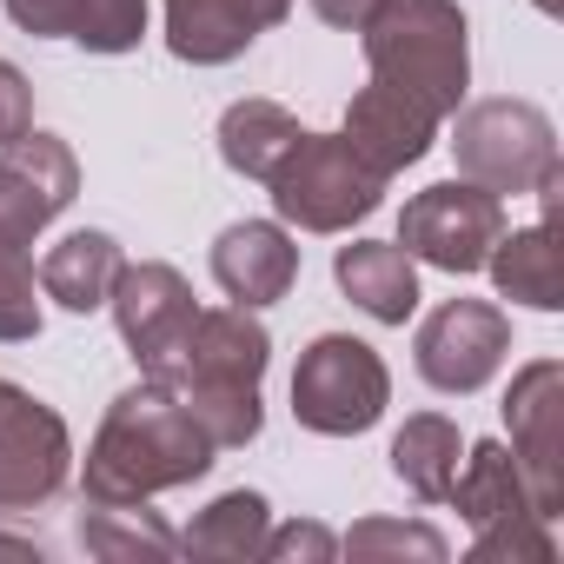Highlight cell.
<instances>
[{"label": "cell", "instance_id": "6da1fadb", "mask_svg": "<svg viewBox=\"0 0 564 564\" xmlns=\"http://www.w3.org/2000/svg\"><path fill=\"white\" fill-rule=\"evenodd\" d=\"M213 438L206 425L180 405L173 386L160 379H140L127 386L94 445H87V478H80V498L87 505H127V498H160V491H180L193 478L213 471Z\"/></svg>", "mask_w": 564, "mask_h": 564}, {"label": "cell", "instance_id": "7a4b0ae2", "mask_svg": "<svg viewBox=\"0 0 564 564\" xmlns=\"http://www.w3.org/2000/svg\"><path fill=\"white\" fill-rule=\"evenodd\" d=\"M265 366H272V333L246 306H226V313H199L193 319V339L160 372V386H173L180 405L206 425V438L219 452H232V445H252L259 425H265V405H259Z\"/></svg>", "mask_w": 564, "mask_h": 564}, {"label": "cell", "instance_id": "3957f363", "mask_svg": "<svg viewBox=\"0 0 564 564\" xmlns=\"http://www.w3.org/2000/svg\"><path fill=\"white\" fill-rule=\"evenodd\" d=\"M359 34H366L372 80L412 94L438 120L465 107V87H471V34H465L458 0H386V8Z\"/></svg>", "mask_w": 564, "mask_h": 564}, {"label": "cell", "instance_id": "277c9868", "mask_svg": "<svg viewBox=\"0 0 564 564\" xmlns=\"http://www.w3.org/2000/svg\"><path fill=\"white\" fill-rule=\"evenodd\" d=\"M392 372L352 333H319L293 366V419L319 438H359L386 419Z\"/></svg>", "mask_w": 564, "mask_h": 564}, {"label": "cell", "instance_id": "5b68a950", "mask_svg": "<svg viewBox=\"0 0 564 564\" xmlns=\"http://www.w3.org/2000/svg\"><path fill=\"white\" fill-rule=\"evenodd\" d=\"M265 186H272L279 226H300V232H346V226L372 219L386 199V180L339 133H306Z\"/></svg>", "mask_w": 564, "mask_h": 564}, {"label": "cell", "instance_id": "8992f818", "mask_svg": "<svg viewBox=\"0 0 564 564\" xmlns=\"http://www.w3.org/2000/svg\"><path fill=\"white\" fill-rule=\"evenodd\" d=\"M452 160H458V180H471L498 199L538 193L557 173V127L531 100H478L458 113Z\"/></svg>", "mask_w": 564, "mask_h": 564}, {"label": "cell", "instance_id": "52a82bcc", "mask_svg": "<svg viewBox=\"0 0 564 564\" xmlns=\"http://www.w3.org/2000/svg\"><path fill=\"white\" fill-rule=\"evenodd\" d=\"M74 478V438L54 405H41L28 386L0 379V511H41Z\"/></svg>", "mask_w": 564, "mask_h": 564}, {"label": "cell", "instance_id": "ba28073f", "mask_svg": "<svg viewBox=\"0 0 564 564\" xmlns=\"http://www.w3.org/2000/svg\"><path fill=\"white\" fill-rule=\"evenodd\" d=\"M505 232V199L471 186V180H445V186H425L405 199L399 213V246L438 272H485L491 246Z\"/></svg>", "mask_w": 564, "mask_h": 564}, {"label": "cell", "instance_id": "9c48e42d", "mask_svg": "<svg viewBox=\"0 0 564 564\" xmlns=\"http://www.w3.org/2000/svg\"><path fill=\"white\" fill-rule=\"evenodd\" d=\"M80 199V160L54 133H21L0 147V246H34Z\"/></svg>", "mask_w": 564, "mask_h": 564}, {"label": "cell", "instance_id": "30bf717a", "mask_svg": "<svg viewBox=\"0 0 564 564\" xmlns=\"http://www.w3.org/2000/svg\"><path fill=\"white\" fill-rule=\"evenodd\" d=\"M505 352H511V319L491 300H445L419 326V339H412L419 379L432 392H452V399L491 386V372L505 366Z\"/></svg>", "mask_w": 564, "mask_h": 564}, {"label": "cell", "instance_id": "8fae6325", "mask_svg": "<svg viewBox=\"0 0 564 564\" xmlns=\"http://www.w3.org/2000/svg\"><path fill=\"white\" fill-rule=\"evenodd\" d=\"M107 306H113V326H120V339H127V352H133V366H140L147 379H160V372L186 352L193 319H199L193 286H186L173 265H160V259L120 265Z\"/></svg>", "mask_w": 564, "mask_h": 564}, {"label": "cell", "instance_id": "7c38bea8", "mask_svg": "<svg viewBox=\"0 0 564 564\" xmlns=\"http://www.w3.org/2000/svg\"><path fill=\"white\" fill-rule=\"evenodd\" d=\"M505 425H511V458L524 471V491H531V511L551 524L557 505H564V366L557 359H531L511 392H505Z\"/></svg>", "mask_w": 564, "mask_h": 564}, {"label": "cell", "instance_id": "4fadbf2b", "mask_svg": "<svg viewBox=\"0 0 564 564\" xmlns=\"http://www.w3.org/2000/svg\"><path fill=\"white\" fill-rule=\"evenodd\" d=\"M339 140H346L379 180H392V173H405V166H419V160L432 153V140H438V113L419 107L412 94L372 80V87L352 94V107H346V133H339Z\"/></svg>", "mask_w": 564, "mask_h": 564}, {"label": "cell", "instance_id": "5bb4252c", "mask_svg": "<svg viewBox=\"0 0 564 564\" xmlns=\"http://www.w3.org/2000/svg\"><path fill=\"white\" fill-rule=\"evenodd\" d=\"M213 279H219V293L232 306L259 313V306L293 293L300 246H293V232L279 226V219H239V226H226L213 239Z\"/></svg>", "mask_w": 564, "mask_h": 564}, {"label": "cell", "instance_id": "9a60e30c", "mask_svg": "<svg viewBox=\"0 0 564 564\" xmlns=\"http://www.w3.org/2000/svg\"><path fill=\"white\" fill-rule=\"evenodd\" d=\"M286 14L293 0H166V47L193 67H226Z\"/></svg>", "mask_w": 564, "mask_h": 564}, {"label": "cell", "instance_id": "2e32d148", "mask_svg": "<svg viewBox=\"0 0 564 564\" xmlns=\"http://www.w3.org/2000/svg\"><path fill=\"white\" fill-rule=\"evenodd\" d=\"M21 34L74 41L87 54H133L147 34V0H0Z\"/></svg>", "mask_w": 564, "mask_h": 564}, {"label": "cell", "instance_id": "e0dca14e", "mask_svg": "<svg viewBox=\"0 0 564 564\" xmlns=\"http://www.w3.org/2000/svg\"><path fill=\"white\" fill-rule=\"evenodd\" d=\"M333 279H339V293L379 326H405L419 313V259L399 239H352V246H339Z\"/></svg>", "mask_w": 564, "mask_h": 564}, {"label": "cell", "instance_id": "ac0fdd59", "mask_svg": "<svg viewBox=\"0 0 564 564\" xmlns=\"http://www.w3.org/2000/svg\"><path fill=\"white\" fill-rule=\"evenodd\" d=\"M127 252L113 232H67L47 259H41V293L67 313H100L113 300V279H120Z\"/></svg>", "mask_w": 564, "mask_h": 564}, {"label": "cell", "instance_id": "d6986e66", "mask_svg": "<svg viewBox=\"0 0 564 564\" xmlns=\"http://www.w3.org/2000/svg\"><path fill=\"white\" fill-rule=\"evenodd\" d=\"M445 498L458 505V518L471 531H485L498 518H538L531 511V491H524V471H518L511 445H498V438H485V445L465 452V465H458V478H452Z\"/></svg>", "mask_w": 564, "mask_h": 564}, {"label": "cell", "instance_id": "ffe728a7", "mask_svg": "<svg viewBox=\"0 0 564 564\" xmlns=\"http://www.w3.org/2000/svg\"><path fill=\"white\" fill-rule=\"evenodd\" d=\"M300 140H306V127L279 100H232L219 120V160L246 180H272Z\"/></svg>", "mask_w": 564, "mask_h": 564}, {"label": "cell", "instance_id": "44dd1931", "mask_svg": "<svg viewBox=\"0 0 564 564\" xmlns=\"http://www.w3.org/2000/svg\"><path fill=\"white\" fill-rule=\"evenodd\" d=\"M485 272H491V286H498L505 300H518V306H531V313H557V306H564V286H557L551 213H544V226H524V232H498V246H491Z\"/></svg>", "mask_w": 564, "mask_h": 564}, {"label": "cell", "instance_id": "7402d4cb", "mask_svg": "<svg viewBox=\"0 0 564 564\" xmlns=\"http://www.w3.org/2000/svg\"><path fill=\"white\" fill-rule=\"evenodd\" d=\"M458 458H465V438H458V425H452L445 412H419V419H405L399 438H392V478H399L419 505H438V498L452 491Z\"/></svg>", "mask_w": 564, "mask_h": 564}, {"label": "cell", "instance_id": "603a6c76", "mask_svg": "<svg viewBox=\"0 0 564 564\" xmlns=\"http://www.w3.org/2000/svg\"><path fill=\"white\" fill-rule=\"evenodd\" d=\"M80 544L94 557H173L180 531L160 511H147V498H127V505H87L80 511Z\"/></svg>", "mask_w": 564, "mask_h": 564}, {"label": "cell", "instance_id": "cb8c5ba5", "mask_svg": "<svg viewBox=\"0 0 564 564\" xmlns=\"http://www.w3.org/2000/svg\"><path fill=\"white\" fill-rule=\"evenodd\" d=\"M265 524H272V505L259 491H226L180 531V551L186 557H259Z\"/></svg>", "mask_w": 564, "mask_h": 564}, {"label": "cell", "instance_id": "d4e9b609", "mask_svg": "<svg viewBox=\"0 0 564 564\" xmlns=\"http://www.w3.org/2000/svg\"><path fill=\"white\" fill-rule=\"evenodd\" d=\"M339 551L359 557V564H399V557H412V564H445V538H438L432 524H419V518H366V524H352V531L339 538Z\"/></svg>", "mask_w": 564, "mask_h": 564}, {"label": "cell", "instance_id": "484cf974", "mask_svg": "<svg viewBox=\"0 0 564 564\" xmlns=\"http://www.w3.org/2000/svg\"><path fill=\"white\" fill-rule=\"evenodd\" d=\"M41 339V300H34V259L28 246H0V346Z\"/></svg>", "mask_w": 564, "mask_h": 564}, {"label": "cell", "instance_id": "4316f807", "mask_svg": "<svg viewBox=\"0 0 564 564\" xmlns=\"http://www.w3.org/2000/svg\"><path fill=\"white\" fill-rule=\"evenodd\" d=\"M471 557L478 564H498V557H511V564H551L557 544H551L544 518H498V524H485L471 538Z\"/></svg>", "mask_w": 564, "mask_h": 564}, {"label": "cell", "instance_id": "83f0119b", "mask_svg": "<svg viewBox=\"0 0 564 564\" xmlns=\"http://www.w3.org/2000/svg\"><path fill=\"white\" fill-rule=\"evenodd\" d=\"M259 557H272V564H333V557H339V538H333L326 524H313V518H306V524L293 518V524H279V531L265 524Z\"/></svg>", "mask_w": 564, "mask_h": 564}, {"label": "cell", "instance_id": "f1b7e54d", "mask_svg": "<svg viewBox=\"0 0 564 564\" xmlns=\"http://www.w3.org/2000/svg\"><path fill=\"white\" fill-rule=\"evenodd\" d=\"M28 127H34V87L14 61H0V147L21 140Z\"/></svg>", "mask_w": 564, "mask_h": 564}, {"label": "cell", "instance_id": "f546056e", "mask_svg": "<svg viewBox=\"0 0 564 564\" xmlns=\"http://www.w3.org/2000/svg\"><path fill=\"white\" fill-rule=\"evenodd\" d=\"M379 8H386V0H313V14H319L326 28H339V34H359Z\"/></svg>", "mask_w": 564, "mask_h": 564}, {"label": "cell", "instance_id": "4dcf8cb0", "mask_svg": "<svg viewBox=\"0 0 564 564\" xmlns=\"http://www.w3.org/2000/svg\"><path fill=\"white\" fill-rule=\"evenodd\" d=\"M0 557H41V538H8L0 531Z\"/></svg>", "mask_w": 564, "mask_h": 564}, {"label": "cell", "instance_id": "1f68e13d", "mask_svg": "<svg viewBox=\"0 0 564 564\" xmlns=\"http://www.w3.org/2000/svg\"><path fill=\"white\" fill-rule=\"evenodd\" d=\"M538 8H544V14H551V8H557V0H538Z\"/></svg>", "mask_w": 564, "mask_h": 564}]
</instances>
